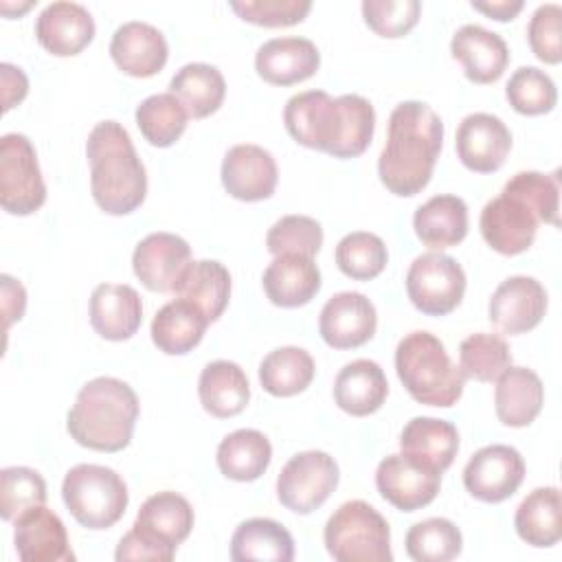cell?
Masks as SVG:
<instances>
[{
  "instance_id": "obj_1",
  "label": "cell",
  "mask_w": 562,
  "mask_h": 562,
  "mask_svg": "<svg viewBox=\"0 0 562 562\" xmlns=\"http://www.w3.org/2000/svg\"><path fill=\"white\" fill-rule=\"evenodd\" d=\"M288 134L334 158L360 156L375 130V110L360 94L329 97L325 90H305L288 99L283 108Z\"/></svg>"
},
{
  "instance_id": "obj_2",
  "label": "cell",
  "mask_w": 562,
  "mask_h": 562,
  "mask_svg": "<svg viewBox=\"0 0 562 562\" xmlns=\"http://www.w3.org/2000/svg\"><path fill=\"white\" fill-rule=\"evenodd\" d=\"M443 143V123L424 101H402L389 116L386 143L378 158L382 184L402 198L419 193L432 176Z\"/></svg>"
},
{
  "instance_id": "obj_3",
  "label": "cell",
  "mask_w": 562,
  "mask_h": 562,
  "mask_svg": "<svg viewBox=\"0 0 562 562\" xmlns=\"http://www.w3.org/2000/svg\"><path fill=\"white\" fill-rule=\"evenodd\" d=\"M90 189L97 206L108 215L136 211L147 195V171L127 130L116 121L97 123L86 140Z\"/></svg>"
},
{
  "instance_id": "obj_4",
  "label": "cell",
  "mask_w": 562,
  "mask_h": 562,
  "mask_svg": "<svg viewBox=\"0 0 562 562\" xmlns=\"http://www.w3.org/2000/svg\"><path fill=\"white\" fill-rule=\"evenodd\" d=\"M138 411V395L127 382L99 375L86 382L77 393V400L68 411L66 428L83 448L119 452L132 441Z\"/></svg>"
},
{
  "instance_id": "obj_5",
  "label": "cell",
  "mask_w": 562,
  "mask_h": 562,
  "mask_svg": "<svg viewBox=\"0 0 562 562\" xmlns=\"http://www.w3.org/2000/svg\"><path fill=\"white\" fill-rule=\"evenodd\" d=\"M395 371L408 395L428 406H454L465 386L463 371L430 331H411L397 342Z\"/></svg>"
},
{
  "instance_id": "obj_6",
  "label": "cell",
  "mask_w": 562,
  "mask_h": 562,
  "mask_svg": "<svg viewBox=\"0 0 562 562\" xmlns=\"http://www.w3.org/2000/svg\"><path fill=\"white\" fill-rule=\"evenodd\" d=\"M61 498L72 518L94 531L116 525L130 503L125 481L112 468L97 463L70 468L61 483Z\"/></svg>"
},
{
  "instance_id": "obj_7",
  "label": "cell",
  "mask_w": 562,
  "mask_h": 562,
  "mask_svg": "<svg viewBox=\"0 0 562 562\" xmlns=\"http://www.w3.org/2000/svg\"><path fill=\"white\" fill-rule=\"evenodd\" d=\"M327 553L338 562H391L386 518L364 501L342 503L323 531Z\"/></svg>"
},
{
  "instance_id": "obj_8",
  "label": "cell",
  "mask_w": 562,
  "mask_h": 562,
  "mask_svg": "<svg viewBox=\"0 0 562 562\" xmlns=\"http://www.w3.org/2000/svg\"><path fill=\"white\" fill-rule=\"evenodd\" d=\"M46 202V184L33 143L18 132L0 138V204L11 215H31Z\"/></svg>"
},
{
  "instance_id": "obj_9",
  "label": "cell",
  "mask_w": 562,
  "mask_h": 562,
  "mask_svg": "<svg viewBox=\"0 0 562 562\" xmlns=\"http://www.w3.org/2000/svg\"><path fill=\"white\" fill-rule=\"evenodd\" d=\"M340 479L338 463L323 450L294 454L277 476V498L294 514H312L336 490Z\"/></svg>"
},
{
  "instance_id": "obj_10",
  "label": "cell",
  "mask_w": 562,
  "mask_h": 562,
  "mask_svg": "<svg viewBox=\"0 0 562 562\" xmlns=\"http://www.w3.org/2000/svg\"><path fill=\"white\" fill-rule=\"evenodd\" d=\"M463 292L465 272L450 255L424 252L408 266L406 294L422 314H450L461 303Z\"/></svg>"
},
{
  "instance_id": "obj_11",
  "label": "cell",
  "mask_w": 562,
  "mask_h": 562,
  "mask_svg": "<svg viewBox=\"0 0 562 562\" xmlns=\"http://www.w3.org/2000/svg\"><path fill=\"white\" fill-rule=\"evenodd\" d=\"M525 479V459L505 443H492L476 450L463 468L465 490L483 503L509 498Z\"/></svg>"
},
{
  "instance_id": "obj_12",
  "label": "cell",
  "mask_w": 562,
  "mask_h": 562,
  "mask_svg": "<svg viewBox=\"0 0 562 562\" xmlns=\"http://www.w3.org/2000/svg\"><path fill=\"white\" fill-rule=\"evenodd\" d=\"M193 520L195 516L191 503L184 496L165 490L149 496L140 505L132 529L156 547L165 562H169L176 555L178 544H182L191 533Z\"/></svg>"
},
{
  "instance_id": "obj_13",
  "label": "cell",
  "mask_w": 562,
  "mask_h": 562,
  "mask_svg": "<svg viewBox=\"0 0 562 562\" xmlns=\"http://www.w3.org/2000/svg\"><path fill=\"white\" fill-rule=\"evenodd\" d=\"M191 261V246L165 231L143 237L132 255L134 274L151 292H173Z\"/></svg>"
},
{
  "instance_id": "obj_14",
  "label": "cell",
  "mask_w": 562,
  "mask_h": 562,
  "mask_svg": "<svg viewBox=\"0 0 562 562\" xmlns=\"http://www.w3.org/2000/svg\"><path fill=\"white\" fill-rule=\"evenodd\" d=\"M375 487L400 512H415L435 501L441 487V472L428 470L402 452L389 454L378 463Z\"/></svg>"
},
{
  "instance_id": "obj_15",
  "label": "cell",
  "mask_w": 562,
  "mask_h": 562,
  "mask_svg": "<svg viewBox=\"0 0 562 562\" xmlns=\"http://www.w3.org/2000/svg\"><path fill=\"white\" fill-rule=\"evenodd\" d=\"M547 312L544 285L527 274L507 277L487 305L490 323L503 334H525L533 329Z\"/></svg>"
},
{
  "instance_id": "obj_16",
  "label": "cell",
  "mask_w": 562,
  "mask_h": 562,
  "mask_svg": "<svg viewBox=\"0 0 562 562\" xmlns=\"http://www.w3.org/2000/svg\"><path fill=\"white\" fill-rule=\"evenodd\" d=\"M454 147L463 167L476 173H492L503 167L512 149V132L498 116L472 112L459 123Z\"/></svg>"
},
{
  "instance_id": "obj_17",
  "label": "cell",
  "mask_w": 562,
  "mask_h": 562,
  "mask_svg": "<svg viewBox=\"0 0 562 562\" xmlns=\"http://www.w3.org/2000/svg\"><path fill=\"white\" fill-rule=\"evenodd\" d=\"M378 327L375 305L360 292H338L321 310L318 331L334 349H356L369 342Z\"/></svg>"
},
{
  "instance_id": "obj_18",
  "label": "cell",
  "mask_w": 562,
  "mask_h": 562,
  "mask_svg": "<svg viewBox=\"0 0 562 562\" xmlns=\"http://www.w3.org/2000/svg\"><path fill=\"white\" fill-rule=\"evenodd\" d=\"M279 180L272 154L259 145H233L222 160V184L241 202H259L274 193Z\"/></svg>"
},
{
  "instance_id": "obj_19",
  "label": "cell",
  "mask_w": 562,
  "mask_h": 562,
  "mask_svg": "<svg viewBox=\"0 0 562 562\" xmlns=\"http://www.w3.org/2000/svg\"><path fill=\"white\" fill-rule=\"evenodd\" d=\"M538 224L536 215L522 202L505 193L492 198L483 206L479 220L487 246L507 257L520 255L533 244Z\"/></svg>"
},
{
  "instance_id": "obj_20",
  "label": "cell",
  "mask_w": 562,
  "mask_h": 562,
  "mask_svg": "<svg viewBox=\"0 0 562 562\" xmlns=\"http://www.w3.org/2000/svg\"><path fill=\"white\" fill-rule=\"evenodd\" d=\"M13 529V542L22 562H72L75 553L61 518L46 505L20 514Z\"/></svg>"
},
{
  "instance_id": "obj_21",
  "label": "cell",
  "mask_w": 562,
  "mask_h": 562,
  "mask_svg": "<svg viewBox=\"0 0 562 562\" xmlns=\"http://www.w3.org/2000/svg\"><path fill=\"white\" fill-rule=\"evenodd\" d=\"M35 37L50 55L72 57L92 42L94 20L83 4L50 2L35 20Z\"/></svg>"
},
{
  "instance_id": "obj_22",
  "label": "cell",
  "mask_w": 562,
  "mask_h": 562,
  "mask_svg": "<svg viewBox=\"0 0 562 562\" xmlns=\"http://www.w3.org/2000/svg\"><path fill=\"white\" fill-rule=\"evenodd\" d=\"M321 66V53L307 37H272L255 53L257 75L272 86H292L310 79Z\"/></svg>"
},
{
  "instance_id": "obj_23",
  "label": "cell",
  "mask_w": 562,
  "mask_h": 562,
  "mask_svg": "<svg viewBox=\"0 0 562 562\" xmlns=\"http://www.w3.org/2000/svg\"><path fill=\"white\" fill-rule=\"evenodd\" d=\"M110 55L125 75L151 77L165 68L169 46L154 24L132 20L114 31L110 40Z\"/></svg>"
},
{
  "instance_id": "obj_24",
  "label": "cell",
  "mask_w": 562,
  "mask_h": 562,
  "mask_svg": "<svg viewBox=\"0 0 562 562\" xmlns=\"http://www.w3.org/2000/svg\"><path fill=\"white\" fill-rule=\"evenodd\" d=\"M450 53L461 61L463 72L474 83H492L501 79L509 64L505 40L481 24H463L450 40Z\"/></svg>"
},
{
  "instance_id": "obj_25",
  "label": "cell",
  "mask_w": 562,
  "mask_h": 562,
  "mask_svg": "<svg viewBox=\"0 0 562 562\" xmlns=\"http://www.w3.org/2000/svg\"><path fill=\"white\" fill-rule=\"evenodd\" d=\"M143 323V301L132 285L99 283L90 294V325L105 340H127Z\"/></svg>"
},
{
  "instance_id": "obj_26",
  "label": "cell",
  "mask_w": 562,
  "mask_h": 562,
  "mask_svg": "<svg viewBox=\"0 0 562 562\" xmlns=\"http://www.w3.org/2000/svg\"><path fill=\"white\" fill-rule=\"evenodd\" d=\"M400 450L411 461L443 472L452 465L459 450L457 428L437 417H413L400 435Z\"/></svg>"
},
{
  "instance_id": "obj_27",
  "label": "cell",
  "mask_w": 562,
  "mask_h": 562,
  "mask_svg": "<svg viewBox=\"0 0 562 562\" xmlns=\"http://www.w3.org/2000/svg\"><path fill=\"white\" fill-rule=\"evenodd\" d=\"M544 386L536 371L527 367H507L496 378L494 408L496 417L512 428L529 426L542 411Z\"/></svg>"
},
{
  "instance_id": "obj_28",
  "label": "cell",
  "mask_w": 562,
  "mask_h": 562,
  "mask_svg": "<svg viewBox=\"0 0 562 562\" xmlns=\"http://www.w3.org/2000/svg\"><path fill=\"white\" fill-rule=\"evenodd\" d=\"M266 296L279 307H301L321 290V270L312 257L279 255L263 270Z\"/></svg>"
},
{
  "instance_id": "obj_29",
  "label": "cell",
  "mask_w": 562,
  "mask_h": 562,
  "mask_svg": "<svg viewBox=\"0 0 562 562\" xmlns=\"http://www.w3.org/2000/svg\"><path fill=\"white\" fill-rule=\"evenodd\" d=\"M389 395V382L382 367L373 360L358 358L347 362L334 380V400L340 411L353 417L375 413Z\"/></svg>"
},
{
  "instance_id": "obj_30",
  "label": "cell",
  "mask_w": 562,
  "mask_h": 562,
  "mask_svg": "<svg viewBox=\"0 0 562 562\" xmlns=\"http://www.w3.org/2000/svg\"><path fill=\"white\" fill-rule=\"evenodd\" d=\"M413 228L417 239L432 250L457 246L468 235V206L459 195H432L415 211Z\"/></svg>"
},
{
  "instance_id": "obj_31",
  "label": "cell",
  "mask_w": 562,
  "mask_h": 562,
  "mask_svg": "<svg viewBox=\"0 0 562 562\" xmlns=\"http://www.w3.org/2000/svg\"><path fill=\"white\" fill-rule=\"evenodd\" d=\"M206 325L209 318L198 305L176 296L156 312L151 321V340L162 353L182 356L200 345Z\"/></svg>"
},
{
  "instance_id": "obj_32",
  "label": "cell",
  "mask_w": 562,
  "mask_h": 562,
  "mask_svg": "<svg viewBox=\"0 0 562 562\" xmlns=\"http://www.w3.org/2000/svg\"><path fill=\"white\" fill-rule=\"evenodd\" d=\"M198 395L202 408L213 417H233L246 408L250 384L237 362L213 360L200 373Z\"/></svg>"
},
{
  "instance_id": "obj_33",
  "label": "cell",
  "mask_w": 562,
  "mask_h": 562,
  "mask_svg": "<svg viewBox=\"0 0 562 562\" xmlns=\"http://www.w3.org/2000/svg\"><path fill=\"white\" fill-rule=\"evenodd\" d=\"M514 527L531 547H553L562 536V498L558 487H536L516 507Z\"/></svg>"
},
{
  "instance_id": "obj_34",
  "label": "cell",
  "mask_w": 562,
  "mask_h": 562,
  "mask_svg": "<svg viewBox=\"0 0 562 562\" xmlns=\"http://www.w3.org/2000/svg\"><path fill=\"white\" fill-rule=\"evenodd\" d=\"M231 558L235 562H290L294 558V540L272 518H248L231 538Z\"/></svg>"
},
{
  "instance_id": "obj_35",
  "label": "cell",
  "mask_w": 562,
  "mask_h": 562,
  "mask_svg": "<svg viewBox=\"0 0 562 562\" xmlns=\"http://www.w3.org/2000/svg\"><path fill=\"white\" fill-rule=\"evenodd\" d=\"M173 294L198 305L209 318V323H213L224 314L228 305L231 272L224 263L215 259L191 261L184 274L180 277Z\"/></svg>"
},
{
  "instance_id": "obj_36",
  "label": "cell",
  "mask_w": 562,
  "mask_h": 562,
  "mask_svg": "<svg viewBox=\"0 0 562 562\" xmlns=\"http://www.w3.org/2000/svg\"><path fill=\"white\" fill-rule=\"evenodd\" d=\"M272 459V446L268 437L255 428H239L226 435L217 446V468L231 481H255L259 479Z\"/></svg>"
},
{
  "instance_id": "obj_37",
  "label": "cell",
  "mask_w": 562,
  "mask_h": 562,
  "mask_svg": "<svg viewBox=\"0 0 562 562\" xmlns=\"http://www.w3.org/2000/svg\"><path fill=\"white\" fill-rule=\"evenodd\" d=\"M169 92L178 97V101L184 105L189 116L204 119L220 110L226 94V81L215 66L204 61H193V64H184L171 77Z\"/></svg>"
},
{
  "instance_id": "obj_38",
  "label": "cell",
  "mask_w": 562,
  "mask_h": 562,
  "mask_svg": "<svg viewBox=\"0 0 562 562\" xmlns=\"http://www.w3.org/2000/svg\"><path fill=\"white\" fill-rule=\"evenodd\" d=\"M314 358L303 347H279L259 364V382L274 397H292L314 380Z\"/></svg>"
},
{
  "instance_id": "obj_39",
  "label": "cell",
  "mask_w": 562,
  "mask_h": 562,
  "mask_svg": "<svg viewBox=\"0 0 562 562\" xmlns=\"http://www.w3.org/2000/svg\"><path fill=\"white\" fill-rule=\"evenodd\" d=\"M136 125L154 147L173 145L187 130L189 112L171 92H158L143 99L136 108Z\"/></svg>"
},
{
  "instance_id": "obj_40",
  "label": "cell",
  "mask_w": 562,
  "mask_h": 562,
  "mask_svg": "<svg viewBox=\"0 0 562 562\" xmlns=\"http://www.w3.org/2000/svg\"><path fill=\"white\" fill-rule=\"evenodd\" d=\"M501 193L522 202L538 222L560 226V171H518L505 182Z\"/></svg>"
},
{
  "instance_id": "obj_41",
  "label": "cell",
  "mask_w": 562,
  "mask_h": 562,
  "mask_svg": "<svg viewBox=\"0 0 562 562\" xmlns=\"http://www.w3.org/2000/svg\"><path fill=\"white\" fill-rule=\"evenodd\" d=\"M404 544L415 562H448L461 553L463 536L448 518H426L408 529Z\"/></svg>"
},
{
  "instance_id": "obj_42",
  "label": "cell",
  "mask_w": 562,
  "mask_h": 562,
  "mask_svg": "<svg viewBox=\"0 0 562 562\" xmlns=\"http://www.w3.org/2000/svg\"><path fill=\"white\" fill-rule=\"evenodd\" d=\"M512 364L509 345L498 334L476 331L463 338L459 347V369L465 378L479 382L496 380Z\"/></svg>"
},
{
  "instance_id": "obj_43",
  "label": "cell",
  "mask_w": 562,
  "mask_h": 562,
  "mask_svg": "<svg viewBox=\"0 0 562 562\" xmlns=\"http://www.w3.org/2000/svg\"><path fill=\"white\" fill-rule=\"evenodd\" d=\"M389 261L384 241L367 231H353L345 235L336 246V263L342 274L356 281L375 279Z\"/></svg>"
},
{
  "instance_id": "obj_44",
  "label": "cell",
  "mask_w": 562,
  "mask_h": 562,
  "mask_svg": "<svg viewBox=\"0 0 562 562\" xmlns=\"http://www.w3.org/2000/svg\"><path fill=\"white\" fill-rule=\"evenodd\" d=\"M505 97L518 114L538 116L555 108L558 88L544 70L536 66H520L512 72L505 86Z\"/></svg>"
},
{
  "instance_id": "obj_45",
  "label": "cell",
  "mask_w": 562,
  "mask_h": 562,
  "mask_svg": "<svg viewBox=\"0 0 562 562\" xmlns=\"http://www.w3.org/2000/svg\"><path fill=\"white\" fill-rule=\"evenodd\" d=\"M46 481L26 465H11L0 472V516L11 522L31 507L46 503Z\"/></svg>"
},
{
  "instance_id": "obj_46",
  "label": "cell",
  "mask_w": 562,
  "mask_h": 562,
  "mask_svg": "<svg viewBox=\"0 0 562 562\" xmlns=\"http://www.w3.org/2000/svg\"><path fill=\"white\" fill-rule=\"evenodd\" d=\"M266 246L274 257L303 255L314 259L323 246V228L310 215H283L270 226Z\"/></svg>"
},
{
  "instance_id": "obj_47",
  "label": "cell",
  "mask_w": 562,
  "mask_h": 562,
  "mask_svg": "<svg viewBox=\"0 0 562 562\" xmlns=\"http://www.w3.org/2000/svg\"><path fill=\"white\" fill-rule=\"evenodd\" d=\"M419 0H364L362 18L380 37H402L419 20Z\"/></svg>"
},
{
  "instance_id": "obj_48",
  "label": "cell",
  "mask_w": 562,
  "mask_h": 562,
  "mask_svg": "<svg viewBox=\"0 0 562 562\" xmlns=\"http://www.w3.org/2000/svg\"><path fill=\"white\" fill-rule=\"evenodd\" d=\"M228 7L246 22L257 26H292L305 20L310 0H231Z\"/></svg>"
},
{
  "instance_id": "obj_49",
  "label": "cell",
  "mask_w": 562,
  "mask_h": 562,
  "mask_svg": "<svg viewBox=\"0 0 562 562\" xmlns=\"http://www.w3.org/2000/svg\"><path fill=\"white\" fill-rule=\"evenodd\" d=\"M527 40L540 61L558 64L562 59V7L540 4L529 20Z\"/></svg>"
},
{
  "instance_id": "obj_50",
  "label": "cell",
  "mask_w": 562,
  "mask_h": 562,
  "mask_svg": "<svg viewBox=\"0 0 562 562\" xmlns=\"http://www.w3.org/2000/svg\"><path fill=\"white\" fill-rule=\"evenodd\" d=\"M2 283V314H4V329L11 327L13 321H20L26 310V290L24 285L13 279L11 274L0 277Z\"/></svg>"
},
{
  "instance_id": "obj_51",
  "label": "cell",
  "mask_w": 562,
  "mask_h": 562,
  "mask_svg": "<svg viewBox=\"0 0 562 562\" xmlns=\"http://www.w3.org/2000/svg\"><path fill=\"white\" fill-rule=\"evenodd\" d=\"M0 77H2V110L9 112L13 105H18L26 92H29V79L22 72V68L13 64H0Z\"/></svg>"
},
{
  "instance_id": "obj_52",
  "label": "cell",
  "mask_w": 562,
  "mask_h": 562,
  "mask_svg": "<svg viewBox=\"0 0 562 562\" xmlns=\"http://www.w3.org/2000/svg\"><path fill=\"white\" fill-rule=\"evenodd\" d=\"M472 9L485 13L487 18H494L498 22H507L520 13L522 0H487V2L472 0Z\"/></svg>"
}]
</instances>
